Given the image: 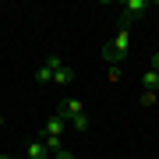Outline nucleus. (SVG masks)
<instances>
[{
	"instance_id": "nucleus-6",
	"label": "nucleus",
	"mask_w": 159,
	"mask_h": 159,
	"mask_svg": "<svg viewBox=\"0 0 159 159\" xmlns=\"http://www.w3.org/2000/svg\"><path fill=\"white\" fill-rule=\"evenodd\" d=\"M142 85H145V92H159V71L148 67V71H145V78H142Z\"/></svg>"
},
{
	"instance_id": "nucleus-7",
	"label": "nucleus",
	"mask_w": 159,
	"mask_h": 159,
	"mask_svg": "<svg viewBox=\"0 0 159 159\" xmlns=\"http://www.w3.org/2000/svg\"><path fill=\"white\" fill-rule=\"evenodd\" d=\"M29 159H46V145L43 142H32L29 145Z\"/></svg>"
},
{
	"instance_id": "nucleus-2",
	"label": "nucleus",
	"mask_w": 159,
	"mask_h": 159,
	"mask_svg": "<svg viewBox=\"0 0 159 159\" xmlns=\"http://www.w3.org/2000/svg\"><path fill=\"white\" fill-rule=\"evenodd\" d=\"M64 124H67V120H64L60 113L50 117V120H46V138H60V134H64Z\"/></svg>"
},
{
	"instance_id": "nucleus-5",
	"label": "nucleus",
	"mask_w": 159,
	"mask_h": 159,
	"mask_svg": "<svg viewBox=\"0 0 159 159\" xmlns=\"http://www.w3.org/2000/svg\"><path fill=\"white\" fill-rule=\"evenodd\" d=\"M53 78H57V85H71V81H74V71L64 67V64H57V67H53Z\"/></svg>"
},
{
	"instance_id": "nucleus-10",
	"label": "nucleus",
	"mask_w": 159,
	"mask_h": 159,
	"mask_svg": "<svg viewBox=\"0 0 159 159\" xmlns=\"http://www.w3.org/2000/svg\"><path fill=\"white\" fill-rule=\"evenodd\" d=\"M152 71H159V53H152Z\"/></svg>"
},
{
	"instance_id": "nucleus-4",
	"label": "nucleus",
	"mask_w": 159,
	"mask_h": 159,
	"mask_svg": "<svg viewBox=\"0 0 159 159\" xmlns=\"http://www.w3.org/2000/svg\"><path fill=\"white\" fill-rule=\"evenodd\" d=\"M57 64H60L57 57H50V60H46L39 71H35V81H50V78H53V67H57Z\"/></svg>"
},
{
	"instance_id": "nucleus-1",
	"label": "nucleus",
	"mask_w": 159,
	"mask_h": 159,
	"mask_svg": "<svg viewBox=\"0 0 159 159\" xmlns=\"http://www.w3.org/2000/svg\"><path fill=\"white\" fill-rule=\"evenodd\" d=\"M145 0H124V7H120V11H124V14H120V21H124V29H127V25L131 21H138V18H142L145 14Z\"/></svg>"
},
{
	"instance_id": "nucleus-9",
	"label": "nucleus",
	"mask_w": 159,
	"mask_h": 159,
	"mask_svg": "<svg viewBox=\"0 0 159 159\" xmlns=\"http://www.w3.org/2000/svg\"><path fill=\"white\" fill-rule=\"evenodd\" d=\"M152 102H159V92H142V106H152Z\"/></svg>"
},
{
	"instance_id": "nucleus-3",
	"label": "nucleus",
	"mask_w": 159,
	"mask_h": 159,
	"mask_svg": "<svg viewBox=\"0 0 159 159\" xmlns=\"http://www.w3.org/2000/svg\"><path fill=\"white\" fill-rule=\"evenodd\" d=\"M81 113H85V110H81V99L71 96L67 102H64V113H60V117H64V120H74V117H81Z\"/></svg>"
},
{
	"instance_id": "nucleus-11",
	"label": "nucleus",
	"mask_w": 159,
	"mask_h": 159,
	"mask_svg": "<svg viewBox=\"0 0 159 159\" xmlns=\"http://www.w3.org/2000/svg\"><path fill=\"white\" fill-rule=\"evenodd\" d=\"M57 159H74V156L71 152H57Z\"/></svg>"
},
{
	"instance_id": "nucleus-8",
	"label": "nucleus",
	"mask_w": 159,
	"mask_h": 159,
	"mask_svg": "<svg viewBox=\"0 0 159 159\" xmlns=\"http://www.w3.org/2000/svg\"><path fill=\"white\" fill-rule=\"evenodd\" d=\"M71 127H78V131H89V117H85V113H81V117H74V120H71Z\"/></svg>"
},
{
	"instance_id": "nucleus-12",
	"label": "nucleus",
	"mask_w": 159,
	"mask_h": 159,
	"mask_svg": "<svg viewBox=\"0 0 159 159\" xmlns=\"http://www.w3.org/2000/svg\"><path fill=\"white\" fill-rule=\"evenodd\" d=\"M0 159H11V156H0Z\"/></svg>"
}]
</instances>
